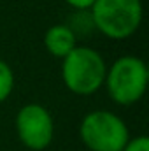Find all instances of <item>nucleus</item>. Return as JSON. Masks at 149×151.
<instances>
[{"mask_svg":"<svg viewBox=\"0 0 149 151\" xmlns=\"http://www.w3.org/2000/svg\"><path fill=\"white\" fill-rule=\"evenodd\" d=\"M107 65L102 55L91 47L77 46L63 58L62 77L65 86L75 95H91L105 83Z\"/></svg>","mask_w":149,"mask_h":151,"instance_id":"f257e3e1","label":"nucleus"},{"mask_svg":"<svg viewBox=\"0 0 149 151\" xmlns=\"http://www.w3.org/2000/svg\"><path fill=\"white\" fill-rule=\"evenodd\" d=\"M93 25L105 37L123 40L132 37L142 21L140 0H95L90 9Z\"/></svg>","mask_w":149,"mask_h":151,"instance_id":"f03ea898","label":"nucleus"},{"mask_svg":"<svg viewBox=\"0 0 149 151\" xmlns=\"http://www.w3.org/2000/svg\"><path fill=\"white\" fill-rule=\"evenodd\" d=\"M149 72L144 60L139 56H121L111 65L105 74V84L116 104L132 106L142 99L148 88Z\"/></svg>","mask_w":149,"mask_h":151,"instance_id":"7ed1b4c3","label":"nucleus"},{"mask_svg":"<svg viewBox=\"0 0 149 151\" xmlns=\"http://www.w3.org/2000/svg\"><path fill=\"white\" fill-rule=\"evenodd\" d=\"M79 135L88 151H123L130 141L128 127L111 111H91L79 127Z\"/></svg>","mask_w":149,"mask_h":151,"instance_id":"20e7f679","label":"nucleus"},{"mask_svg":"<svg viewBox=\"0 0 149 151\" xmlns=\"http://www.w3.org/2000/svg\"><path fill=\"white\" fill-rule=\"evenodd\" d=\"M16 132L28 150L42 151L53 141L54 123L44 106L27 104L16 114Z\"/></svg>","mask_w":149,"mask_h":151,"instance_id":"39448f33","label":"nucleus"},{"mask_svg":"<svg viewBox=\"0 0 149 151\" xmlns=\"http://www.w3.org/2000/svg\"><path fill=\"white\" fill-rule=\"evenodd\" d=\"M44 46L53 56L65 58L77 47V37L69 25H53L44 35Z\"/></svg>","mask_w":149,"mask_h":151,"instance_id":"423d86ee","label":"nucleus"},{"mask_svg":"<svg viewBox=\"0 0 149 151\" xmlns=\"http://www.w3.org/2000/svg\"><path fill=\"white\" fill-rule=\"evenodd\" d=\"M14 88V74L7 62L0 60V102H4Z\"/></svg>","mask_w":149,"mask_h":151,"instance_id":"0eeeda50","label":"nucleus"},{"mask_svg":"<svg viewBox=\"0 0 149 151\" xmlns=\"http://www.w3.org/2000/svg\"><path fill=\"white\" fill-rule=\"evenodd\" d=\"M123 151H149V139L146 135H139L135 139H130Z\"/></svg>","mask_w":149,"mask_h":151,"instance_id":"6e6552de","label":"nucleus"},{"mask_svg":"<svg viewBox=\"0 0 149 151\" xmlns=\"http://www.w3.org/2000/svg\"><path fill=\"white\" fill-rule=\"evenodd\" d=\"M65 2L77 11H90L91 5L95 4V0H65Z\"/></svg>","mask_w":149,"mask_h":151,"instance_id":"1a4fd4ad","label":"nucleus"}]
</instances>
